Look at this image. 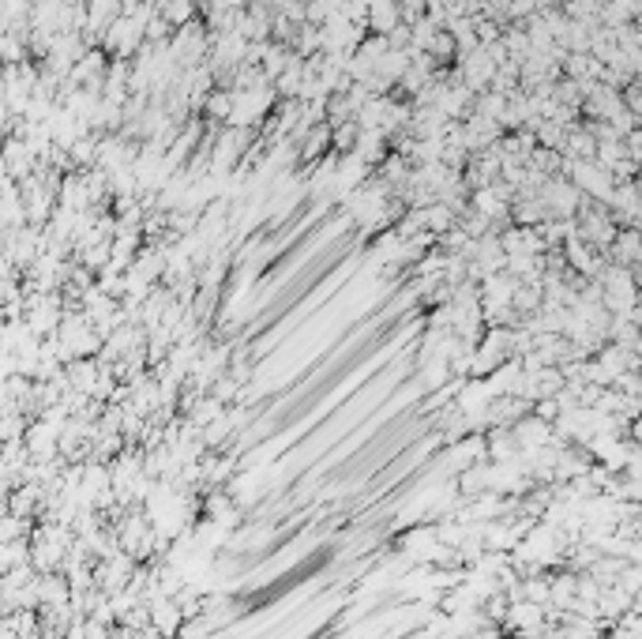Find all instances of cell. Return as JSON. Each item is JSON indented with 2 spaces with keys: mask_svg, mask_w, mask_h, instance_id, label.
<instances>
[{
  "mask_svg": "<svg viewBox=\"0 0 642 639\" xmlns=\"http://www.w3.org/2000/svg\"><path fill=\"white\" fill-rule=\"evenodd\" d=\"M0 158H4V170H8V177L15 181V177H30L34 170H38V162H34V151H30V143L23 139V136H12V139H4V147H0Z\"/></svg>",
  "mask_w": 642,
  "mask_h": 639,
  "instance_id": "cell-1",
  "label": "cell"
},
{
  "mask_svg": "<svg viewBox=\"0 0 642 639\" xmlns=\"http://www.w3.org/2000/svg\"><path fill=\"white\" fill-rule=\"evenodd\" d=\"M245 4H248V0H211L207 12H241Z\"/></svg>",
  "mask_w": 642,
  "mask_h": 639,
  "instance_id": "cell-3",
  "label": "cell"
},
{
  "mask_svg": "<svg viewBox=\"0 0 642 639\" xmlns=\"http://www.w3.org/2000/svg\"><path fill=\"white\" fill-rule=\"evenodd\" d=\"M204 109H207V124H218V121H229V109H233V95L226 87H214L211 95H207V102H204Z\"/></svg>",
  "mask_w": 642,
  "mask_h": 639,
  "instance_id": "cell-2",
  "label": "cell"
}]
</instances>
